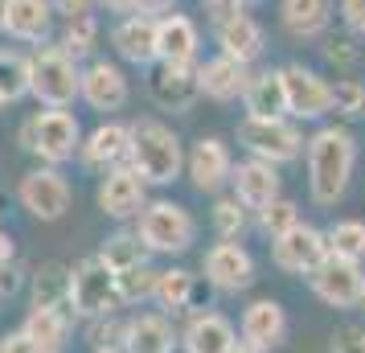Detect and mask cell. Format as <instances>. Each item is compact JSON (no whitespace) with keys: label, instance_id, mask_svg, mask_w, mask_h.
<instances>
[{"label":"cell","instance_id":"obj_36","mask_svg":"<svg viewBox=\"0 0 365 353\" xmlns=\"http://www.w3.org/2000/svg\"><path fill=\"white\" fill-rule=\"evenodd\" d=\"M156 275L160 271L148 267V263H135L128 271H115V287H119V300L135 304V300H152V287H156Z\"/></svg>","mask_w":365,"mask_h":353},{"label":"cell","instance_id":"obj_7","mask_svg":"<svg viewBox=\"0 0 365 353\" xmlns=\"http://www.w3.org/2000/svg\"><path fill=\"white\" fill-rule=\"evenodd\" d=\"M238 144L255 156V160H267V165H287L304 152V132L299 123H292L287 116L275 119H255L247 116L238 123Z\"/></svg>","mask_w":365,"mask_h":353},{"label":"cell","instance_id":"obj_15","mask_svg":"<svg viewBox=\"0 0 365 353\" xmlns=\"http://www.w3.org/2000/svg\"><path fill=\"white\" fill-rule=\"evenodd\" d=\"M128 148H132V128L107 119V123H99L91 135H83L78 160H83V168H91V173H111V168L128 165Z\"/></svg>","mask_w":365,"mask_h":353},{"label":"cell","instance_id":"obj_48","mask_svg":"<svg viewBox=\"0 0 365 353\" xmlns=\"http://www.w3.org/2000/svg\"><path fill=\"white\" fill-rule=\"evenodd\" d=\"M95 4H103V9H111V13H135V0H95Z\"/></svg>","mask_w":365,"mask_h":353},{"label":"cell","instance_id":"obj_18","mask_svg":"<svg viewBox=\"0 0 365 353\" xmlns=\"http://www.w3.org/2000/svg\"><path fill=\"white\" fill-rule=\"evenodd\" d=\"M78 99L91 107V111H119L128 103V78L115 62H91V66L78 74Z\"/></svg>","mask_w":365,"mask_h":353},{"label":"cell","instance_id":"obj_2","mask_svg":"<svg viewBox=\"0 0 365 353\" xmlns=\"http://www.w3.org/2000/svg\"><path fill=\"white\" fill-rule=\"evenodd\" d=\"M128 168L144 185H173L185 168V152L177 132L160 119H140L132 123V148H128Z\"/></svg>","mask_w":365,"mask_h":353},{"label":"cell","instance_id":"obj_23","mask_svg":"<svg viewBox=\"0 0 365 353\" xmlns=\"http://www.w3.org/2000/svg\"><path fill=\"white\" fill-rule=\"evenodd\" d=\"M197 25L185 13H165L156 17V62H193L197 58Z\"/></svg>","mask_w":365,"mask_h":353},{"label":"cell","instance_id":"obj_43","mask_svg":"<svg viewBox=\"0 0 365 353\" xmlns=\"http://www.w3.org/2000/svg\"><path fill=\"white\" fill-rule=\"evenodd\" d=\"M341 17L353 34L365 37V0H341Z\"/></svg>","mask_w":365,"mask_h":353},{"label":"cell","instance_id":"obj_27","mask_svg":"<svg viewBox=\"0 0 365 353\" xmlns=\"http://www.w3.org/2000/svg\"><path fill=\"white\" fill-rule=\"evenodd\" d=\"M279 21L299 41L320 37L332 21V0H279Z\"/></svg>","mask_w":365,"mask_h":353},{"label":"cell","instance_id":"obj_3","mask_svg":"<svg viewBox=\"0 0 365 353\" xmlns=\"http://www.w3.org/2000/svg\"><path fill=\"white\" fill-rule=\"evenodd\" d=\"M21 144H25V152H34L41 165L58 168L74 160V152L83 144V132H78V119L70 116L66 107H46V111H34L21 123Z\"/></svg>","mask_w":365,"mask_h":353},{"label":"cell","instance_id":"obj_37","mask_svg":"<svg viewBox=\"0 0 365 353\" xmlns=\"http://www.w3.org/2000/svg\"><path fill=\"white\" fill-rule=\"evenodd\" d=\"M247 214H250V210H242L234 198H217V202H214V214H210V218H214L217 238L238 242V238L247 235Z\"/></svg>","mask_w":365,"mask_h":353},{"label":"cell","instance_id":"obj_44","mask_svg":"<svg viewBox=\"0 0 365 353\" xmlns=\"http://www.w3.org/2000/svg\"><path fill=\"white\" fill-rule=\"evenodd\" d=\"M324 53H329L332 66H341V70H353V66H357V50H353V41H332Z\"/></svg>","mask_w":365,"mask_h":353},{"label":"cell","instance_id":"obj_56","mask_svg":"<svg viewBox=\"0 0 365 353\" xmlns=\"http://www.w3.org/2000/svg\"><path fill=\"white\" fill-rule=\"evenodd\" d=\"M37 353H41V349H37Z\"/></svg>","mask_w":365,"mask_h":353},{"label":"cell","instance_id":"obj_35","mask_svg":"<svg viewBox=\"0 0 365 353\" xmlns=\"http://www.w3.org/2000/svg\"><path fill=\"white\" fill-rule=\"evenodd\" d=\"M66 280L70 271L50 263L34 275V304L37 308H66Z\"/></svg>","mask_w":365,"mask_h":353},{"label":"cell","instance_id":"obj_13","mask_svg":"<svg viewBox=\"0 0 365 353\" xmlns=\"http://www.w3.org/2000/svg\"><path fill=\"white\" fill-rule=\"evenodd\" d=\"M201 271H205V280L217 287V292H242V287H250V280H255V259H250V251L242 247V242H214L210 251H205V259H201Z\"/></svg>","mask_w":365,"mask_h":353},{"label":"cell","instance_id":"obj_54","mask_svg":"<svg viewBox=\"0 0 365 353\" xmlns=\"http://www.w3.org/2000/svg\"><path fill=\"white\" fill-rule=\"evenodd\" d=\"M0 296H4V287H0Z\"/></svg>","mask_w":365,"mask_h":353},{"label":"cell","instance_id":"obj_31","mask_svg":"<svg viewBox=\"0 0 365 353\" xmlns=\"http://www.w3.org/2000/svg\"><path fill=\"white\" fill-rule=\"evenodd\" d=\"M324 247H329V255H336V259L361 263L365 259V222L361 218L332 222L329 230H324Z\"/></svg>","mask_w":365,"mask_h":353},{"label":"cell","instance_id":"obj_26","mask_svg":"<svg viewBox=\"0 0 365 353\" xmlns=\"http://www.w3.org/2000/svg\"><path fill=\"white\" fill-rule=\"evenodd\" d=\"M53 29V4L50 0H9L4 34L17 41H46Z\"/></svg>","mask_w":365,"mask_h":353},{"label":"cell","instance_id":"obj_1","mask_svg":"<svg viewBox=\"0 0 365 353\" xmlns=\"http://www.w3.org/2000/svg\"><path fill=\"white\" fill-rule=\"evenodd\" d=\"M308 148V189L316 205H336L349 193L353 168H357V140L349 128H320L304 140Z\"/></svg>","mask_w":365,"mask_h":353},{"label":"cell","instance_id":"obj_4","mask_svg":"<svg viewBox=\"0 0 365 353\" xmlns=\"http://www.w3.org/2000/svg\"><path fill=\"white\" fill-rule=\"evenodd\" d=\"M135 238L148 255H185L197 238V218L181 202H144L135 214Z\"/></svg>","mask_w":365,"mask_h":353},{"label":"cell","instance_id":"obj_12","mask_svg":"<svg viewBox=\"0 0 365 353\" xmlns=\"http://www.w3.org/2000/svg\"><path fill=\"white\" fill-rule=\"evenodd\" d=\"M148 95L165 111H189L201 99L197 66L193 62H156V70H152V78H148Z\"/></svg>","mask_w":365,"mask_h":353},{"label":"cell","instance_id":"obj_6","mask_svg":"<svg viewBox=\"0 0 365 353\" xmlns=\"http://www.w3.org/2000/svg\"><path fill=\"white\" fill-rule=\"evenodd\" d=\"M78 62L62 46H41L29 58V95L41 107H70L78 99Z\"/></svg>","mask_w":365,"mask_h":353},{"label":"cell","instance_id":"obj_14","mask_svg":"<svg viewBox=\"0 0 365 353\" xmlns=\"http://www.w3.org/2000/svg\"><path fill=\"white\" fill-rule=\"evenodd\" d=\"M185 173H189V181H193L197 193H217L222 185H230L234 156L217 135H201L193 144V152L185 156Z\"/></svg>","mask_w":365,"mask_h":353},{"label":"cell","instance_id":"obj_21","mask_svg":"<svg viewBox=\"0 0 365 353\" xmlns=\"http://www.w3.org/2000/svg\"><path fill=\"white\" fill-rule=\"evenodd\" d=\"M111 46L123 62L132 66H152L156 62V17H144V13H128L111 29Z\"/></svg>","mask_w":365,"mask_h":353},{"label":"cell","instance_id":"obj_46","mask_svg":"<svg viewBox=\"0 0 365 353\" xmlns=\"http://www.w3.org/2000/svg\"><path fill=\"white\" fill-rule=\"evenodd\" d=\"M0 353H37V349H34V341L17 329V333H4V337H0Z\"/></svg>","mask_w":365,"mask_h":353},{"label":"cell","instance_id":"obj_33","mask_svg":"<svg viewBox=\"0 0 365 353\" xmlns=\"http://www.w3.org/2000/svg\"><path fill=\"white\" fill-rule=\"evenodd\" d=\"M29 95V58L13 50H0V99L17 103Z\"/></svg>","mask_w":365,"mask_h":353},{"label":"cell","instance_id":"obj_53","mask_svg":"<svg viewBox=\"0 0 365 353\" xmlns=\"http://www.w3.org/2000/svg\"><path fill=\"white\" fill-rule=\"evenodd\" d=\"M99 353H123V349H99Z\"/></svg>","mask_w":365,"mask_h":353},{"label":"cell","instance_id":"obj_47","mask_svg":"<svg viewBox=\"0 0 365 353\" xmlns=\"http://www.w3.org/2000/svg\"><path fill=\"white\" fill-rule=\"evenodd\" d=\"M173 4H177V0H135V13H144V17H165V13H173Z\"/></svg>","mask_w":365,"mask_h":353},{"label":"cell","instance_id":"obj_9","mask_svg":"<svg viewBox=\"0 0 365 353\" xmlns=\"http://www.w3.org/2000/svg\"><path fill=\"white\" fill-rule=\"evenodd\" d=\"M308 284H312L316 300L329 304V308H357L361 287H365V271H361V263L324 255V259L308 271Z\"/></svg>","mask_w":365,"mask_h":353},{"label":"cell","instance_id":"obj_50","mask_svg":"<svg viewBox=\"0 0 365 353\" xmlns=\"http://www.w3.org/2000/svg\"><path fill=\"white\" fill-rule=\"evenodd\" d=\"M4 17H9V0H0V34H4Z\"/></svg>","mask_w":365,"mask_h":353},{"label":"cell","instance_id":"obj_40","mask_svg":"<svg viewBox=\"0 0 365 353\" xmlns=\"http://www.w3.org/2000/svg\"><path fill=\"white\" fill-rule=\"evenodd\" d=\"M123 324L128 320H115V312L111 317H95L91 320V345H95V353L99 349H123Z\"/></svg>","mask_w":365,"mask_h":353},{"label":"cell","instance_id":"obj_16","mask_svg":"<svg viewBox=\"0 0 365 353\" xmlns=\"http://www.w3.org/2000/svg\"><path fill=\"white\" fill-rule=\"evenodd\" d=\"M283 337H287V312H283L279 300L247 304V312L238 320V341L242 345H250V349H259V353H271L283 345Z\"/></svg>","mask_w":365,"mask_h":353},{"label":"cell","instance_id":"obj_24","mask_svg":"<svg viewBox=\"0 0 365 353\" xmlns=\"http://www.w3.org/2000/svg\"><path fill=\"white\" fill-rule=\"evenodd\" d=\"M185 353H230L238 345V329L222 312H197L185 324Z\"/></svg>","mask_w":365,"mask_h":353},{"label":"cell","instance_id":"obj_28","mask_svg":"<svg viewBox=\"0 0 365 353\" xmlns=\"http://www.w3.org/2000/svg\"><path fill=\"white\" fill-rule=\"evenodd\" d=\"M242 103H247V116H255V119L287 116L283 74H279V70H259V74H250L247 91H242Z\"/></svg>","mask_w":365,"mask_h":353},{"label":"cell","instance_id":"obj_49","mask_svg":"<svg viewBox=\"0 0 365 353\" xmlns=\"http://www.w3.org/2000/svg\"><path fill=\"white\" fill-rule=\"evenodd\" d=\"M9 263H13V238L0 235V271L9 267Z\"/></svg>","mask_w":365,"mask_h":353},{"label":"cell","instance_id":"obj_5","mask_svg":"<svg viewBox=\"0 0 365 353\" xmlns=\"http://www.w3.org/2000/svg\"><path fill=\"white\" fill-rule=\"evenodd\" d=\"M119 287H115V271L103 263L99 255H91L83 263L70 267L66 280V308H74V317H111L119 308Z\"/></svg>","mask_w":365,"mask_h":353},{"label":"cell","instance_id":"obj_55","mask_svg":"<svg viewBox=\"0 0 365 353\" xmlns=\"http://www.w3.org/2000/svg\"><path fill=\"white\" fill-rule=\"evenodd\" d=\"M0 107H4V99H0Z\"/></svg>","mask_w":365,"mask_h":353},{"label":"cell","instance_id":"obj_8","mask_svg":"<svg viewBox=\"0 0 365 353\" xmlns=\"http://www.w3.org/2000/svg\"><path fill=\"white\" fill-rule=\"evenodd\" d=\"M17 198L37 222H58V218H66L74 193H70V181L62 177V168L41 165V168H29V173L21 177Z\"/></svg>","mask_w":365,"mask_h":353},{"label":"cell","instance_id":"obj_42","mask_svg":"<svg viewBox=\"0 0 365 353\" xmlns=\"http://www.w3.org/2000/svg\"><path fill=\"white\" fill-rule=\"evenodd\" d=\"M205 4V13H210V21H230V17H238V13H247V4L250 0H201Z\"/></svg>","mask_w":365,"mask_h":353},{"label":"cell","instance_id":"obj_25","mask_svg":"<svg viewBox=\"0 0 365 353\" xmlns=\"http://www.w3.org/2000/svg\"><path fill=\"white\" fill-rule=\"evenodd\" d=\"M173 324L165 312H140L123 324V353H173Z\"/></svg>","mask_w":365,"mask_h":353},{"label":"cell","instance_id":"obj_39","mask_svg":"<svg viewBox=\"0 0 365 353\" xmlns=\"http://www.w3.org/2000/svg\"><path fill=\"white\" fill-rule=\"evenodd\" d=\"M332 111L336 116H345V119H357L365 116V83L361 78H336L332 83Z\"/></svg>","mask_w":365,"mask_h":353},{"label":"cell","instance_id":"obj_29","mask_svg":"<svg viewBox=\"0 0 365 353\" xmlns=\"http://www.w3.org/2000/svg\"><path fill=\"white\" fill-rule=\"evenodd\" d=\"M21 333L34 341V349L41 353H62L70 341V320L62 308H29V317H25V324H21Z\"/></svg>","mask_w":365,"mask_h":353},{"label":"cell","instance_id":"obj_22","mask_svg":"<svg viewBox=\"0 0 365 353\" xmlns=\"http://www.w3.org/2000/svg\"><path fill=\"white\" fill-rule=\"evenodd\" d=\"M247 83H250V66L234 62V58H222V53L197 66V86H201V95H205V99H214V103H234V99H242Z\"/></svg>","mask_w":365,"mask_h":353},{"label":"cell","instance_id":"obj_20","mask_svg":"<svg viewBox=\"0 0 365 353\" xmlns=\"http://www.w3.org/2000/svg\"><path fill=\"white\" fill-rule=\"evenodd\" d=\"M214 37H217V50H222V58H234V62H242V66L259 62V58H263V50H267L263 25H259L255 17H247V13H238V17H230V21H217Z\"/></svg>","mask_w":365,"mask_h":353},{"label":"cell","instance_id":"obj_41","mask_svg":"<svg viewBox=\"0 0 365 353\" xmlns=\"http://www.w3.org/2000/svg\"><path fill=\"white\" fill-rule=\"evenodd\" d=\"M332 353H365V324L349 320L332 333Z\"/></svg>","mask_w":365,"mask_h":353},{"label":"cell","instance_id":"obj_10","mask_svg":"<svg viewBox=\"0 0 365 353\" xmlns=\"http://www.w3.org/2000/svg\"><path fill=\"white\" fill-rule=\"evenodd\" d=\"M283 74V95H287V116L296 119H320L332 111V83L329 78H320L316 70L299 66H279Z\"/></svg>","mask_w":365,"mask_h":353},{"label":"cell","instance_id":"obj_51","mask_svg":"<svg viewBox=\"0 0 365 353\" xmlns=\"http://www.w3.org/2000/svg\"><path fill=\"white\" fill-rule=\"evenodd\" d=\"M230 353H259V349H250V345H242V341H238V345H234Z\"/></svg>","mask_w":365,"mask_h":353},{"label":"cell","instance_id":"obj_17","mask_svg":"<svg viewBox=\"0 0 365 353\" xmlns=\"http://www.w3.org/2000/svg\"><path fill=\"white\" fill-rule=\"evenodd\" d=\"M144 189H148V185L135 177L132 168L119 165V168H111V173H103L95 202H99V210L107 214V218L128 222V218H135V214L144 210Z\"/></svg>","mask_w":365,"mask_h":353},{"label":"cell","instance_id":"obj_19","mask_svg":"<svg viewBox=\"0 0 365 353\" xmlns=\"http://www.w3.org/2000/svg\"><path fill=\"white\" fill-rule=\"evenodd\" d=\"M230 185H234V202L242 205V210H250V214H259L267 202L279 198V173H275V165L250 156L242 165H234Z\"/></svg>","mask_w":365,"mask_h":353},{"label":"cell","instance_id":"obj_11","mask_svg":"<svg viewBox=\"0 0 365 353\" xmlns=\"http://www.w3.org/2000/svg\"><path fill=\"white\" fill-rule=\"evenodd\" d=\"M324 255H329L324 230H316L308 222H296L292 230H283V235L271 238V263L279 271H287V275H308Z\"/></svg>","mask_w":365,"mask_h":353},{"label":"cell","instance_id":"obj_45","mask_svg":"<svg viewBox=\"0 0 365 353\" xmlns=\"http://www.w3.org/2000/svg\"><path fill=\"white\" fill-rule=\"evenodd\" d=\"M53 13H62V17H83V13H95V0H50Z\"/></svg>","mask_w":365,"mask_h":353},{"label":"cell","instance_id":"obj_30","mask_svg":"<svg viewBox=\"0 0 365 353\" xmlns=\"http://www.w3.org/2000/svg\"><path fill=\"white\" fill-rule=\"evenodd\" d=\"M193 292H197V280H193V271L185 267H168L156 275V287H152V300L160 304L165 312H185L189 304H193Z\"/></svg>","mask_w":365,"mask_h":353},{"label":"cell","instance_id":"obj_52","mask_svg":"<svg viewBox=\"0 0 365 353\" xmlns=\"http://www.w3.org/2000/svg\"><path fill=\"white\" fill-rule=\"evenodd\" d=\"M357 308H361V312H365V287H361V300H357Z\"/></svg>","mask_w":365,"mask_h":353},{"label":"cell","instance_id":"obj_32","mask_svg":"<svg viewBox=\"0 0 365 353\" xmlns=\"http://www.w3.org/2000/svg\"><path fill=\"white\" fill-rule=\"evenodd\" d=\"M99 259L111 271H128V267H135V263H148V251H144V242L135 238V230H119V235H111L103 242Z\"/></svg>","mask_w":365,"mask_h":353},{"label":"cell","instance_id":"obj_38","mask_svg":"<svg viewBox=\"0 0 365 353\" xmlns=\"http://www.w3.org/2000/svg\"><path fill=\"white\" fill-rule=\"evenodd\" d=\"M299 222V205L292 202V198H275V202H267L263 210H259V230H263L267 238H275V235H283V230H292Z\"/></svg>","mask_w":365,"mask_h":353},{"label":"cell","instance_id":"obj_34","mask_svg":"<svg viewBox=\"0 0 365 353\" xmlns=\"http://www.w3.org/2000/svg\"><path fill=\"white\" fill-rule=\"evenodd\" d=\"M95 41H99V21L95 13H83V17H70L66 29H62V50L78 62L86 53H95Z\"/></svg>","mask_w":365,"mask_h":353}]
</instances>
